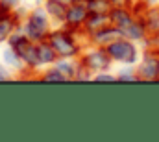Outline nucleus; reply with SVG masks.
<instances>
[{
	"label": "nucleus",
	"instance_id": "39448f33",
	"mask_svg": "<svg viewBox=\"0 0 159 142\" xmlns=\"http://www.w3.org/2000/svg\"><path fill=\"white\" fill-rule=\"evenodd\" d=\"M109 57L117 63H124V65H133L139 57V50L135 46V41H129L126 37H122L119 41L111 42L106 46Z\"/></svg>",
	"mask_w": 159,
	"mask_h": 142
},
{
	"label": "nucleus",
	"instance_id": "4468645a",
	"mask_svg": "<svg viewBox=\"0 0 159 142\" xmlns=\"http://www.w3.org/2000/svg\"><path fill=\"white\" fill-rule=\"evenodd\" d=\"M37 54H39V61H41V67H50L56 63L57 59V54L56 50L52 48V44L48 42V39H43L37 42Z\"/></svg>",
	"mask_w": 159,
	"mask_h": 142
},
{
	"label": "nucleus",
	"instance_id": "5701e85b",
	"mask_svg": "<svg viewBox=\"0 0 159 142\" xmlns=\"http://www.w3.org/2000/svg\"><path fill=\"white\" fill-rule=\"evenodd\" d=\"M113 6H120V7H131L133 0H111Z\"/></svg>",
	"mask_w": 159,
	"mask_h": 142
},
{
	"label": "nucleus",
	"instance_id": "aec40b11",
	"mask_svg": "<svg viewBox=\"0 0 159 142\" xmlns=\"http://www.w3.org/2000/svg\"><path fill=\"white\" fill-rule=\"evenodd\" d=\"M20 4L22 0H0V13H13Z\"/></svg>",
	"mask_w": 159,
	"mask_h": 142
},
{
	"label": "nucleus",
	"instance_id": "f257e3e1",
	"mask_svg": "<svg viewBox=\"0 0 159 142\" xmlns=\"http://www.w3.org/2000/svg\"><path fill=\"white\" fill-rule=\"evenodd\" d=\"M78 33L80 32H72L63 26L59 30H52L46 39L52 44V48L56 50L57 57H80L81 44L78 41Z\"/></svg>",
	"mask_w": 159,
	"mask_h": 142
},
{
	"label": "nucleus",
	"instance_id": "ddd939ff",
	"mask_svg": "<svg viewBox=\"0 0 159 142\" xmlns=\"http://www.w3.org/2000/svg\"><path fill=\"white\" fill-rule=\"evenodd\" d=\"M67 4L61 2V0H44V9L48 13V17L56 22H61L65 20V15H67Z\"/></svg>",
	"mask_w": 159,
	"mask_h": 142
},
{
	"label": "nucleus",
	"instance_id": "9b49d317",
	"mask_svg": "<svg viewBox=\"0 0 159 142\" xmlns=\"http://www.w3.org/2000/svg\"><path fill=\"white\" fill-rule=\"evenodd\" d=\"M107 24H111L109 22V15H104V13H89L85 24L81 28V33H85V35L89 37V35H93L94 32L106 28Z\"/></svg>",
	"mask_w": 159,
	"mask_h": 142
},
{
	"label": "nucleus",
	"instance_id": "9d476101",
	"mask_svg": "<svg viewBox=\"0 0 159 142\" xmlns=\"http://www.w3.org/2000/svg\"><path fill=\"white\" fill-rule=\"evenodd\" d=\"M135 19H137V17L133 15V11H131L129 7H120V6H115V7L109 11V22H111L113 26L120 28V30L128 28Z\"/></svg>",
	"mask_w": 159,
	"mask_h": 142
},
{
	"label": "nucleus",
	"instance_id": "1a4fd4ad",
	"mask_svg": "<svg viewBox=\"0 0 159 142\" xmlns=\"http://www.w3.org/2000/svg\"><path fill=\"white\" fill-rule=\"evenodd\" d=\"M20 22H22V19L17 11L0 13V42H6L17 28H20Z\"/></svg>",
	"mask_w": 159,
	"mask_h": 142
},
{
	"label": "nucleus",
	"instance_id": "393cba45",
	"mask_svg": "<svg viewBox=\"0 0 159 142\" xmlns=\"http://www.w3.org/2000/svg\"><path fill=\"white\" fill-rule=\"evenodd\" d=\"M157 54H159V48H157Z\"/></svg>",
	"mask_w": 159,
	"mask_h": 142
},
{
	"label": "nucleus",
	"instance_id": "f03ea898",
	"mask_svg": "<svg viewBox=\"0 0 159 142\" xmlns=\"http://www.w3.org/2000/svg\"><path fill=\"white\" fill-rule=\"evenodd\" d=\"M7 46H11L19 57L22 59V63L30 69V70H39L41 69V61H39V54H37V42H34L32 39L24 35V32L20 28H17L9 39L6 41Z\"/></svg>",
	"mask_w": 159,
	"mask_h": 142
},
{
	"label": "nucleus",
	"instance_id": "b1692460",
	"mask_svg": "<svg viewBox=\"0 0 159 142\" xmlns=\"http://www.w3.org/2000/svg\"><path fill=\"white\" fill-rule=\"evenodd\" d=\"M157 79H159V74H157Z\"/></svg>",
	"mask_w": 159,
	"mask_h": 142
},
{
	"label": "nucleus",
	"instance_id": "a211bd4d",
	"mask_svg": "<svg viewBox=\"0 0 159 142\" xmlns=\"http://www.w3.org/2000/svg\"><path fill=\"white\" fill-rule=\"evenodd\" d=\"M89 13H104L109 15V11L115 7L111 0H85Z\"/></svg>",
	"mask_w": 159,
	"mask_h": 142
},
{
	"label": "nucleus",
	"instance_id": "412c9836",
	"mask_svg": "<svg viewBox=\"0 0 159 142\" xmlns=\"http://www.w3.org/2000/svg\"><path fill=\"white\" fill-rule=\"evenodd\" d=\"M93 81H117V76L107 74V70L96 72V74H93Z\"/></svg>",
	"mask_w": 159,
	"mask_h": 142
},
{
	"label": "nucleus",
	"instance_id": "6ab92c4d",
	"mask_svg": "<svg viewBox=\"0 0 159 142\" xmlns=\"http://www.w3.org/2000/svg\"><path fill=\"white\" fill-rule=\"evenodd\" d=\"M39 79H43V81H59V83H65L67 81V78L57 70L54 65H50V69H46V70L43 72L39 76Z\"/></svg>",
	"mask_w": 159,
	"mask_h": 142
},
{
	"label": "nucleus",
	"instance_id": "f3484780",
	"mask_svg": "<svg viewBox=\"0 0 159 142\" xmlns=\"http://www.w3.org/2000/svg\"><path fill=\"white\" fill-rule=\"evenodd\" d=\"M2 59H4V65H6L7 69H17V70H20L22 67H26V65L22 63V59L19 57V54H17L11 46H7V50H4Z\"/></svg>",
	"mask_w": 159,
	"mask_h": 142
},
{
	"label": "nucleus",
	"instance_id": "423d86ee",
	"mask_svg": "<svg viewBox=\"0 0 159 142\" xmlns=\"http://www.w3.org/2000/svg\"><path fill=\"white\" fill-rule=\"evenodd\" d=\"M87 17H89V9H87L85 0H74L67 7V15H65L63 26L72 30V32H80L81 33V28H83Z\"/></svg>",
	"mask_w": 159,
	"mask_h": 142
},
{
	"label": "nucleus",
	"instance_id": "6e6552de",
	"mask_svg": "<svg viewBox=\"0 0 159 142\" xmlns=\"http://www.w3.org/2000/svg\"><path fill=\"white\" fill-rule=\"evenodd\" d=\"M122 37H124V33H122L120 28L113 26V24H107L106 28H102V30L94 32L93 35H89V42L94 44V46H104V48H106L107 44L119 41V39H122Z\"/></svg>",
	"mask_w": 159,
	"mask_h": 142
},
{
	"label": "nucleus",
	"instance_id": "20e7f679",
	"mask_svg": "<svg viewBox=\"0 0 159 142\" xmlns=\"http://www.w3.org/2000/svg\"><path fill=\"white\" fill-rule=\"evenodd\" d=\"M80 63H81L85 69H89L93 74H96V72L109 70L113 59L109 57V54H107V50H106L104 46H94V44H93V48H89V50H85V52L81 50Z\"/></svg>",
	"mask_w": 159,
	"mask_h": 142
},
{
	"label": "nucleus",
	"instance_id": "0eeeda50",
	"mask_svg": "<svg viewBox=\"0 0 159 142\" xmlns=\"http://www.w3.org/2000/svg\"><path fill=\"white\" fill-rule=\"evenodd\" d=\"M159 74V54L157 52H146L143 55V61L137 69V76L139 79H144V81H154L157 79Z\"/></svg>",
	"mask_w": 159,
	"mask_h": 142
},
{
	"label": "nucleus",
	"instance_id": "7ed1b4c3",
	"mask_svg": "<svg viewBox=\"0 0 159 142\" xmlns=\"http://www.w3.org/2000/svg\"><path fill=\"white\" fill-rule=\"evenodd\" d=\"M20 30L24 32V35L28 39H32L34 42H39L43 39H46L48 33L52 32L50 28V17L46 13L44 7H35L32 9L26 19L20 22Z\"/></svg>",
	"mask_w": 159,
	"mask_h": 142
},
{
	"label": "nucleus",
	"instance_id": "a878e982",
	"mask_svg": "<svg viewBox=\"0 0 159 142\" xmlns=\"http://www.w3.org/2000/svg\"><path fill=\"white\" fill-rule=\"evenodd\" d=\"M43 2H44V0H43Z\"/></svg>",
	"mask_w": 159,
	"mask_h": 142
},
{
	"label": "nucleus",
	"instance_id": "dca6fc26",
	"mask_svg": "<svg viewBox=\"0 0 159 142\" xmlns=\"http://www.w3.org/2000/svg\"><path fill=\"white\" fill-rule=\"evenodd\" d=\"M122 33H124L126 39H129V41H144V39L148 37L146 26H144V22H143L141 19H135L128 28L122 30Z\"/></svg>",
	"mask_w": 159,
	"mask_h": 142
},
{
	"label": "nucleus",
	"instance_id": "f8f14e48",
	"mask_svg": "<svg viewBox=\"0 0 159 142\" xmlns=\"http://www.w3.org/2000/svg\"><path fill=\"white\" fill-rule=\"evenodd\" d=\"M54 67L67 78V81H72L80 69V57H57Z\"/></svg>",
	"mask_w": 159,
	"mask_h": 142
},
{
	"label": "nucleus",
	"instance_id": "2eb2a0df",
	"mask_svg": "<svg viewBox=\"0 0 159 142\" xmlns=\"http://www.w3.org/2000/svg\"><path fill=\"white\" fill-rule=\"evenodd\" d=\"M141 20L144 22L148 35L159 37V7H148Z\"/></svg>",
	"mask_w": 159,
	"mask_h": 142
},
{
	"label": "nucleus",
	"instance_id": "4be33fe9",
	"mask_svg": "<svg viewBox=\"0 0 159 142\" xmlns=\"http://www.w3.org/2000/svg\"><path fill=\"white\" fill-rule=\"evenodd\" d=\"M131 79H139L137 72H120V74H117V81H131Z\"/></svg>",
	"mask_w": 159,
	"mask_h": 142
}]
</instances>
